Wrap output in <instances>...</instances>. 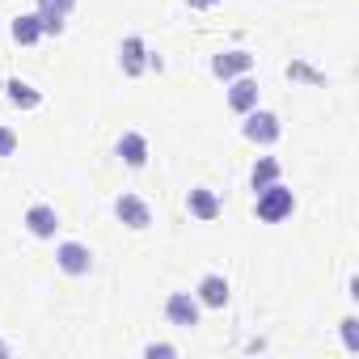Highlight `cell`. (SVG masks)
Instances as JSON below:
<instances>
[{
    "instance_id": "obj_1",
    "label": "cell",
    "mask_w": 359,
    "mask_h": 359,
    "mask_svg": "<svg viewBox=\"0 0 359 359\" xmlns=\"http://www.w3.org/2000/svg\"><path fill=\"white\" fill-rule=\"evenodd\" d=\"M254 212H258V220H262V224H279V220H287V216L296 212V195H292L283 182H271V187H262V191H258Z\"/></svg>"
},
{
    "instance_id": "obj_2",
    "label": "cell",
    "mask_w": 359,
    "mask_h": 359,
    "mask_svg": "<svg viewBox=\"0 0 359 359\" xmlns=\"http://www.w3.org/2000/svg\"><path fill=\"white\" fill-rule=\"evenodd\" d=\"M241 135L250 140V144H275L279 135H283V123H279V114L275 110H245V123H241Z\"/></svg>"
},
{
    "instance_id": "obj_3",
    "label": "cell",
    "mask_w": 359,
    "mask_h": 359,
    "mask_svg": "<svg viewBox=\"0 0 359 359\" xmlns=\"http://www.w3.org/2000/svg\"><path fill=\"white\" fill-rule=\"evenodd\" d=\"M199 313H203V304L195 300V292H173V296L165 300V317H169V325H177V330H195V325H199Z\"/></svg>"
},
{
    "instance_id": "obj_4",
    "label": "cell",
    "mask_w": 359,
    "mask_h": 359,
    "mask_svg": "<svg viewBox=\"0 0 359 359\" xmlns=\"http://www.w3.org/2000/svg\"><path fill=\"white\" fill-rule=\"evenodd\" d=\"M55 262H60V271L72 275V279H81V275L93 271V254H89V245H81V241H64V245L55 250Z\"/></svg>"
},
{
    "instance_id": "obj_5",
    "label": "cell",
    "mask_w": 359,
    "mask_h": 359,
    "mask_svg": "<svg viewBox=\"0 0 359 359\" xmlns=\"http://www.w3.org/2000/svg\"><path fill=\"white\" fill-rule=\"evenodd\" d=\"M22 224H26V233H30V237L51 241V237L60 233V212H55L51 203H34V208L26 212V220H22Z\"/></svg>"
},
{
    "instance_id": "obj_6",
    "label": "cell",
    "mask_w": 359,
    "mask_h": 359,
    "mask_svg": "<svg viewBox=\"0 0 359 359\" xmlns=\"http://www.w3.org/2000/svg\"><path fill=\"white\" fill-rule=\"evenodd\" d=\"M245 72H254V55H250V51H220V55H212V76L237 81V76H245Z\"/></svg>"
},
{
    "instance_id": "obj_7",
    "label": "cell",
    "mask_w": 359,
    "mask_h": 359,
    "mask_svg": "<svg viewBox=\"0 0 359 359\" xmlns=\"http://www.w3.org/2000/svg\"><path fill=\"white\" fill-rule=\"evenodd\" d=\"M114 216H118L127 229H135V233L152 224V208H148L140 195H118V199H114Z\"/></svg>"
},
{
    "instance_id": "obj_8",
    "label": "cell",
    "mask_w": 359,
    "mask_h": 359,
    "mask_svg": "<svg viewBox=\"0 0 359 359\" xmlns=\"http://www.w3.org/2000/svg\"><path fill=\"white\" fill-rule=\"evenodd\" d=\"M76 9V0H39V22H43V39L47 34H64L68 13Z\"/></svg>"
},
{
    "instance_id": "obj_9",
    "label": "cell",
    "mask_w": 359,
    "mask_h": 359,
    "mask_svg": "<svg viewBox=\"0 0 359 359\" xmlns=\"http://www.w3.org/2000/svg\"><path fill=\"white\" fill-rule=\"evenodd\" d=\"M118 64H123V72L127 76H144L148 72V47H144V39L140 34H127L123 39V47H118Z\"/></svg>"
},
{
    "instance_id": "obj_10",
    "label": "cell",
    "mask_w": 359,
    "mask_h": 359,
    "mask_svg": "<svg viewBox=\"0 0 359 359\" xmlns=\"http://www.w3.org/2000/svg\"><path fill=\"white\" fill-rule=\"evenodd\" d=\"M229 292H233V287H229L224 275H203L199 287H195V300H199L203 309H224V304H229Z\"/></svg>"
},
{
    "instance_id": "obj_11",
    "label": "cell",
    "mask_w": 359,
    "mask_h": 359,
    "mask_svg": "<svg viewBox=\"0 0 359 359\" xmlns=\"http://www.w3.org/2000/svg\"><path fill=\"white\" fill-rule=\"evenodd\" d=\"M187 212H191L195 220H203V224L220 220V199H216V191H208V187H195V191L187 195Z\"/></svg>"
},
{
    "instance_id": "obj_12",
    "label": "cell",
    "mask_w": 359,
    "mask_h": 359,
    "mask_svg": "<svg viewBox=\"0 0 359 359\" xmlns=\"http://www.w3.org/2000/svg\"><path fill=\"white\" fill-rule=\"evenodd\" d=\"M118 156H123V165L144 169V165H148V140H144L140 131H123V135H118Z\"/></svg>"
},
{
    "instance_id": "obj_13",
    "label": "cell",
    "mask_w": 359,
    "mask_h": 359,
    "mask_svg": "<svg viewBox=\"0 0 359 359\" xmlns=\"http://www.w3.org/2000/svg\"><path fill=\"white\" fill-rule=\"evenodd\" d=\"M5 89H9V102H13L18 110H39V106H43V93H39L30 81H22V76H9Z\"/></svg>"
},
{
    "instance_id": "obj_14",
    "label": "cell",
    "mask_w": 359,
    "mask_h": 359,
    "mask_svg": "<svg viewBox=\"0 0 359 359\" xmlns=\"http://www.w3.org/2000/svg\"><path fill=\"white\" fill-rule=\"evenodd\" d=\"M229 106H233L237 114H245V110L258 106V81H250V72L233 81V89H229Z\"/></svg>"
},
{
    "instance_id": "obj_15",
    "label": "cell",
    "mask_w": 359,
    "mask_h": 359,
    "mask_svg": "<svg viewBox=\"0 0 359 359\" xmlns=\"http://www.w3.org/2000/svg\"><path fill=\"white\" fill-rule=\"evenodd\" d=\"M9 34H13V43L34 47V43L43 39V22H39V13H18V18H13V26H9Z\"/></svg>"
},
{
    "instance_id": "obj_16",
    "label": "cell",
    "mask_w": 359,
    "mask_h": 359,
    "mask_svg": "<svg viewBox=\"0 0 359 359\" xmlns=\"http://www.w3.org/2000/svg\"><path fill=\"white\" fill-rule=\"evenodd\" d=\"M279 177H283V165H279L275 156H258V161H254V169H250V187H254V191H262V187L279 182Z\"/></svg>"
},
{
    "instance_id": "obj_17",
    "label": "cell",
    "mask_w": 359,
    "mask_h": 359,
    "mask_svg": "<svg viewBox=\"0 0 359 359\" xmlns=\"http://www.w3.org/2000/svg\"><path fill=\"white\" fill-rule=\"evenodd\" d=\"M287 76H292V81H309V85H325V76H321V72H313V68H309V64H300V60H296V64H287Z\"/></svg>"
},
{
    "instance_id": "obj_18",
    "label": "cell",
    "mask_w": 359,
    "mask_h": 359,
    "mask_svg": "<svg viewBox=\"0 0 359 359\" xmlns=\"http://www.w3.org/2000/svg\"><path fill=\"white\" fill-rule=\"evenodd\" d=\"M342 346L351 355H359V321L355 317H342Z\"/></svg>"
},
{
    "instance_id": "obj_19",
    "label": "cell",
    "mask_w": 359,
    "mask_h": 359,
    "mask_svg": "<svg viewBox=\"0 0 359 359\" xmlns=\"http://www.w3.org/2000/svg\"><path fill=\"white\" fill-rule=\"evenodd\" d=\"M13 152H18V131L0 127V156H13Z\"/></svg>"
},
{
    "instance_id": "obj_20",
    "label": "cell",
    "mask_w": 359,
    "mask_h": 359,
    "mask_svg": "<svg viewBox=\"0 0 359 359\" xmlns=\"http://www.w3.org/2000/svg\"><path fill=\"white\" fill-rule=\"evenodd\" d=\"M144 355H148V359H156V355H177V346H169V342H148Z\"/></svg>"
},
{
    "instance_id": "obj_21",
    "label": "cell",
    "mask_w": 359,
    "mask_h": 359,
    "mask_svg": "<svg viewBox=\"0 0 359 359\" xmlns=\"http://www.w3.org/2000/svg\"><path fill=\"white\" fill-rule=\"evenodd\" d=\"M187 5H191V9H216L220 0H187Z\"/></svg>"
},
{
    "instance_id": "obj_22",
    "label": "cell",
    "mask_w": 359,
    "mask_h": 359,
    "mask_svg": "<svg viewBox=\"0 0 359 359\" xmlns=\"http://www.w3.org/2000/svg\"><path fill=\"white\" fill-rule=\"evenodd\" d=\"M0 359H9V342L5 338H0Z\"/></svg>"
}]
</instances>
